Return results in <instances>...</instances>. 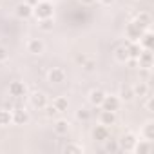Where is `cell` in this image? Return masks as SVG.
I'll return each mask as SVG.
<instances>
[{
  "label": "cell",
  "mask_w": 154,
  "mask_h": 154,
  "mask_svg": "<svg viewBox=\"0 0 154 154\" xmlns=\"http://www.w3.org/2000/svg\"><path fill=\"white\" fill-rule=\"evenodd\" d=\"M53 4L47 2V0H38V4L33 8V17H36V20H42V18H53Z\"/></svg>",
  "instance_id": "1"
},
{
  "label": "cell",
  "mask_w": 154,
  "mask_h": 154,
  "mask_svg": "<svg viewBox=\"0 0 154 154\" xmlns=\"http://www.w3.org/2000/svg\"><path fill=\"white\" fill-rule=\"evenodd\" d=\"M136 141H138V138L132 134V132H127L120 141H118V145H120V150H125V152H134V145H136Z\"/></svg>",
  "instance_id": "2"
},
{
  "label": "cell",
  "mask_w": 154,
  "mask_h": 154,
  "mask_svg": "<svg viewBox=\"0 0 154 154\" xmlns=\"http://www.w3.org/2000/svg\"><path fill=\"white\" fill-rule=\"evenodd\" d=\"M120 102H122V100H120L118 96H114V94L107 96V94H105V98H103V102H102L100 107H102L103 111H112V112H116V111L120 109Z\"/></svg>",
  "instance_id": "3"
},
{
  "label": "cell",
  "mask_w": 154,
  "mask_h": 154,
  "mask_svg": "<svg viewBox=\"0 0 154 154\" xmlns=\"http://www.w3.org/2000/svg\"><path fill=\"white\" fill-rule=\"evenodd\" d=\"M141 29L134 24V20L132 22H129L127 26H125V36L129 38V42H138L140 40V36H141Z\"/></svg>",
  "instance_id": "4"
},
{
  "label": "cell",
  "mask_w": 154,
  "mask_h": 154,
  "mask_svg": "<svg viewBox=\"0 0 154 154\" xmlns=\"http://www.w3.org/2000/svg\"><path fill=\"white\" fill-rule=\"evenodd\" d=\"M134 24L141 29V31H147V29H150V24H152V18H150V15L149 13H138L136 15V18H134Z\"/></svg>",
  "instance_id": "5"
},
{
  "label": "cell",
  "mask_w": 154,
  "mask_h": 154,
  "mask_svg": "<svg viewBox=\"0 0 154 154\" xmlns=\"http://www.w3.org/2000/svg\"><path fill=\"white\" fill-rule=\"evenodd\" d=\"M27 93V87L24 85V82H11L9 84V94L13 98H24Z\"/></svg>",
  "instance_id": "6"
},
{
  "label": "cell",
  "mask_w": 154,
  "mask_h": 154,
  "mask_svg": "<svg viewBox=\"0 0 154 154\" xmlns=\"http://www.w3.org/2000/svg\"><path fill=\"white\" fill-rule=\"evenodd\" d=\"M138 63H140V67H143V69H150L152 67V53H150V49H141V53L138 54Z\"/></svg>",
  "instance_id": "7"
},
{
  "label": "cell",
  "mask_w": 154,
  "mask_h": 154,
  "mask_svg": "<svg viewBox=\"0 0 154 154\" xmlns=\"http://www.w3.org/2000/svg\"><path fill=\"white\" fill-rule=\"evenodd\" d=\"M29 122V114L24 107H17L13 111V123L15 125H26Z\"/></svg>",
  "instance_id": "8"
},
{
  "label": "cell",
  "mask_w": 154,
  "mask_h": 154,
  "mask_svg": "<svg viewBox=\"0 0 154 154\" xmlns=\"http://www.w3.org/2000/svg\"><path fill=\"white\" fill-rule=\"evenodd\" d=\"M44 49H45V45H44V42L40 40V38H31L29 42H27V53H31V54H42L44 53Z\"/></svg>",
  "instance_id": "9"
},
{
  "label": "cell",
  "mask_w": 154,
  "mask_h": 154,
  "mask_svg": "<svg viewBox=\"0 0 154 154\" xmlns=\"http://www.w3.org/2000/svg\"><path fill=\"white\" fill-rule=\"evenodd\" d=\"M47 80L51 84H62V82H65V72H63V69L53 67L49 71V74H47Z\"/></svg>",
  "instance_id": "10"
},
{
  "label": "cell",
  "mask_w": 154,
  "mask_h": 154,
  "mask_svg": "<svg viewBox=\"0 0 154 154\" xmlns=\"http://www.w3.org/2000/svg\"><path fill=\"white\" fill-rule=\"evenodd\" d=\"M17 17L18 18H22V20H27V18H31L33 17V8L27 4V2H22V4H18L17 6Z\"/></svg>",
  "instance_id": "11"
},
{
  "label": "cell",
  "mask_w": 154,
  "mask_h": 154,
  "mask_svg": "<svg viewBox=\"0 0 154 154\" xmlns=\"http://www.w3.org/2000/svg\"><path fill=\"white\" fill-rule=\"evenodd\" d=\"M93 138L96 140V141H105L107 138H109V127H105V125H96L94 129H93Z\"/></svg>",
  "instance_id": "12"
},
{
  "label": "cell",
  "mask_w": 154,
  "mask_h": 154,
  "mask_svg": "<svg viewBox=\"0 0 154 154\" xmlns=\"http://www.w3.org/2000/svg\"><path fill=\"white\" fill-rule=\"evenodd\" d=\"M138 44L141 45V49H152V44H154V36H152L150 29H147V31H143V33H141V36H140Z\"/></svg>",
  "instance_id": "13"
},
{
  "label": "cell",
  "mask_w": 154,
  "mask_h": 154,
  "mask_svg": "<svg viewBox=\"0 0 154 154\" xmlns=\"http://www.w3.org/2000/svg\"><path fill=\"white\" fill-rule=\"evenodd\" d=\"M103 98H105V93L102 89H93L89 93V103L94 105V107H100L102 102H103Z\"/></svg>",
  "instance_id": "14"
},
{
  "label": "cell",
  "mask_w": 154,
  "mask_h": 154,
  "mask_svg": "<svg viewBox=\"0 0 154 154\" xmlns=\"http://www.w3.org/2000/svg\"><path fill=\"white\" fill-rule=\"evenodd\" d=\"M31 105L36 109H44L47 105V96L44 93H33L31 94Z\"/></svg>",
  "instance_id": "15"
},
{
  "label": "cell",
  "mask_w": 154,
  "mask_h": 154,
  "mask_svg": "<svg viewBox=\"0 0 154 154\" xmlns=\"http://www.w3.org/2000/svg\"><path fill=\"white\" fill-rule=\"evenodd\" d=\"M100 123L105 125V127L114 125V123H116V112H112V111H103V109H102V112H100Z\"/></svg>",
  "instance_id": "16"
},
{
  "label": "cell",
  "mask_w": 154,
  "mask_h": 154,
  "mask_svg": "<svg viewBox=\"0 0 154 154\" xmlns=\"http://www.w3.org/2000/svg\"><path fill=\"white\" fill-rule=\"evenodd\" d=\"M69 129H71V123H69L67 120H56V122H54V132H56V134L63 136V134L69 132Z\"/></svg>",
  "instance_id": "17"
},
{
  "label": "cell",
  "mask_w": 154,
  "mask_h": 154,
  "mask_svg": "<svg viewBox=\"0 0 154 154\" xmlns=\"http://www.w3.org/2000/svg\"><path fill=\"white\" fill-rule=\"evenodd\" d=\"M125 47H127V53H129V58H131V60H136L138 54L141 53V45H140L138 42H129Z\"/></svg>",
  "instance_id": "18"
},
{
  "label": "cell",
  "mask_w": 154,
  "mask_h": 154,
  "mask_svg": "<svg viewBox=\"0 0 154 154\" xmlns=\"http://www.w3.org/2000/svg\"><path fill=\"white\" fill-rule=\"evenodd\" d=\"M150 150H152V141H149V140L136 141V145H134V152H138V154H145Z\"/></svg>",
  "instance_id": "19"
},
{
  "label": "cell",
  "mask_w": 154,
  "mask_h": 154,
  "mask_svg": "<svg viewBox=\"0 0 154 154\" xmlns=\"http://www.w3.org/2000/svg\"><path fill=\"white\" fill-rule=\"evenodd\" d=\"M120 100H123V102H131L132 98H134V91H132V85H122V89H120Z\"/></svg>",
  "instance_id": "20"
},
{
  "label": "cell",
  "mask_w": 154,
  "mask_h": 154,
  "mask_svg": "<svg viewBox=\"0 0 154 154\" xmlns=\"http://www.w3.org/2000/svg\"><path fill=\"white\" fill-rule=\"evenodd\" d=\"M9 123H13V112L8 109L0 111V127H8Z\"/></svg>",
  "instance_id": "21"
},
{
  "label": "cell",
  "mask_w": 154,
  "mask_h": 154,
  "mask_svg": "<svg viewBox=\"0 0 154 154\" xmlns=\"http://www.w3.org/2000/svg\"><path fill=\"white\" fill-rule=\"evenodd\" d=\"M53 105H54V109H56L58 112H65V111H67V107H69V102H67V98L58 96V98H54V100H53Z\"/></svg>",
  "instance_id": "22"
},
{
  "label": "cell",
  "mask_w": 154,
  "mask_h": 154,
  "mask_svg": "<svg viewBox=\"0 0 154 154\" xmlns=\"http://www.w3.org/2000/svg\"><path fill=\"white\" fill-rule=\"evenodd\" d=\"M141 134H143V138H145V140L152 141V140H154V122H147V123L143 125Z\"/></svg>",
  "instance_id": "23"
},
{
  "label": "cell",
  "mask_w": 154,
  "mask_h": 154,
  "mask_svg": "<svg viewBox=\"0 0 154 154\" xmlns=\"http://www.w3.org/2000/svg\"><path fill=\"white\" fill-rule=\"evenodd\" d=\"M114 56H116V60L118 62H122V63H127L131 58H129V53H127V47L123 45V47H118L116 51H114Z\"/></svg>",
  "instance_id": "24"
},
{
  "label": "cell",
  "mask_w": 154,
  "mask_h": 154,
  "mask_svg": "<svg viewBox=\"0 0 154 154\" xmlns=\"http://www.w3.org/2000/svg\"><path fill=\"white\" fill-rule=\"evenodd\" d=\"M132 91H134V96H147L149 85L145 82H138L136 85H132Z\"/></svg>",
  "instance_id": "25"
},
{
  "label": "cell",
  "mask_w": 154,
  "mask_h": 154,
  "mask_svg": "<svg viewBox=\"0 0 154 154\" xmlns=\"http://www.w3.org/2000/svg\"><path fill=\"white\" fill-rule=\"evenodd\" d=\"M53 18H42V20H38V27L42 29V31H53Z\"/></svg>",
  "instance_id": "26"
},
{
  "label": "cell",
  "mask_w": 154,
  "mask_h": 154,
  "mask_svg": "<svg viewBox=\"0 0 154 154\" xmlns=\"http://www.w3.org/2000/svg\"><path fill=\"white\" fill-rule=\"evenodd\" d=\"M76 120H80V122H89V120H91V111H87V109H78V111H76Z\"/></svg>",
  "instance_id": "27"
},
{
  "label": "cell",
  "mask_w": 154,
  "mask_h": 154,
  "mask_svg": "<svg viewBox=\"0 0 154 154\" xmlns=\"http://www.w3.org/2000/svg\"><path fill=\"white\" fill-rule=\"evenodd\" d=\"M103 143H105V150H107V152H116V150H120L118 141H109V138H107Z\"/></svg>",
  "instance_id": "28"
},
{
  "label": "cell",
  "mask_w": 154,
  "mask_h": 154,
  "mask_svg": "<svg viewBox=\"0 0 154 154\" xmlns=\"http://www.w3.org/2000/svg\"><path fill=\"white\" fill-rule=\"evenodd\" d=\"M63 150H65L67 154H71V152H84V147H82V145H76V143H71V145H67Z\"/></svg>",
  "instance_id": "29"
},
{
  "label": "cell",
  "mask_w": 154,
  "mask_h": 154,
  "mask_svg": "<svg viewBox=\"0 0 154 154\" xmlns=\"http://www.w3.org/2000/svg\"><path fill=\"white\" fill-rule=\"evenodd\" d=\"M9 60V51L4 47V45H0V63H4Z\"/></svg>",
  "instance_id": "30"
},
{
  "label": "cell",
  "mask_w": 154,
  "mask_h": 154,
  "mask_svg": "<svg viewBox=\"0 0 154 154\" xmlns=\"http://www.w3.org/2000/svg\"><path fill=\"white\" fill-rule=\"evenodd\" d=\"M44 109H45V114H47L49 118H53V116H56V114H58V111L54 109V105H45Z\"/></svg>",
  "instance_id": "31"
},
{
  "label": "cell",
  "mask_w": 154,
  "mask_h": 154,
  "mask_svg": "<svg viewBox=\"0 0 154 154\" xmlns=\"http://www.w3.org/2000/svg\"><path fill=\"white\" fill-rule=\"evenodd\" d=\"M145 107H147V111H149V112H152V109H154V103H152V98H150V96L147 98V103H145Z\"/></svg>",
  "instance_id": "32"
},
{
  "label": "cell",
  "mask_w": 154,
  "mask_h": 154,
  "mask_svg": "<svg viewBox=\"0 0 154 154\" xmlns=\"http://www.w3.org/2000/svg\"><path fill=\"white\" fill-rule=\"evenodd\" d=\"M80 2L84 6H93V4H96V0H80Z\"/></svg>",
  "instance_id": "33"
},
{
  "label": "cell",
  "mask_w": 154,
  "mask_h": 154,
  "mask_svg": "<svg viewBox=\"0 0 154 154\" xmlns=\"http://www.w3.org/2000/svg\"><path fill=\"white\" fill-rule=\"evenodd\" d=\"M85 69L87 71H93L94 69V62H85Z\"/></svg>",
  "instance_id": "34"
},
{
  "label": "cell",
  "mask_w": 154,
  "mask_h": 154,
  "mask_svg": "<svg viewBox=\"0 0 154 154\" xmlns=\"http://www.w3.org/2000/svg\"><path fill=\"white\" fill-rule=\"evenodd\" d=\"M100 2H102L103 6H111V4H114V0H100Z\"/></svg>",
  "instance_id": "35"
},
{
  "label": "cell",
  "mask_w": 154,
  "mask_h": 154,
  "mask_svg": "<svg viewBox=\"0 0 154 154\" xmlns=\"http://www.w3.org/2000/svg\"><path fill=\"white\" fill-rule=\"evenodd\" d=\"M27 4H29V6H31V8H35V6H36V4H38V0H27Z\"/></svg>",
  "instance_id": "36"
},
{
  "label": "cell",
  "mask_w": 154,
  "mask_h": 154,
  "mask_svg": "<svg viewBox=\"0 0 154 154\" xmlns=\"http://www.w3.org/2000/svg\"><path fill=\"white\" fill-rule=\"evenodd\" d=\"M0 6H2V0H0Z\"/></svg>",
  "instance_id": "37"
}]
</instances>
